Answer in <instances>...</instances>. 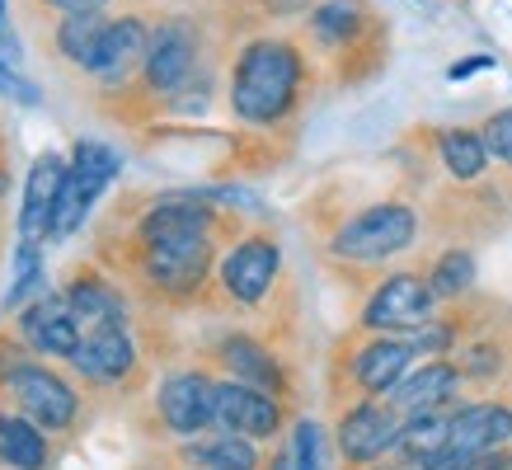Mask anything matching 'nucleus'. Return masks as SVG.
Wrapping results in <instances>:
<instances>
[{"mask_svg":"<svg viewBox=\"0 0 512 470\" xmlns=\"http://www.w3.org/2000/svg\"><path fill=\"white\" fill-rule=\"evenodd\" d=\"M437 156H442V170L456 184H480L484 170H489V146H484L480 127H442L437 132Z\"/></svg>","mask_w":512,"mask_h":470,"instance_id":"nucleus-22","label":"nucleus"},{"mask_svg":"<svg viewBox=\"0 0 512 470\" xmlns=\"http://www.w3.org/2000/svg\"><path fill=\"white\" fill-rule=\"evenodd\" d=\"M5 188H10V174H5V165H0V193H5Z\"/></svg>","mask_w":512,"mask_h":470,"instance_id":"nucleus-38","label":"nucleus"},{"mask_svg":"<svg viewBox=\"0 0 512 470\" xmlns=\"http://www.w3.org/2000/svg\"><path fill=\"white\" fill-rule=\"evenodd\" d=\"M193 80H202V29L188 15L160 19L141 62L137 90L156 104H184Z\"/></svg>","mask_w":512,"mask_h":470,"instance_id":"nucleus-3","label":"nucleus"},{"mask_svg":"<svg viewBox=\"0 0 512 470\" xmlns=\"http://www.w3.org/2000/svg\"><path fill=\"white\" fill-rule=\"evenodd\" d=\"M160 423L170 428L174 438H198L217 423V381L198 367H184V372H170L160 381L156 395Z\"/></svg>","mask_w":512,"mask_h":470,"instance_id":"nucleus-12","label":"nucleus"},{"mask_svg":"<svg viewBox=\"0 0 512 470\" xmlns=\"http://www.w3.org/2000/svg\"><path fill=\"white\" fill-rule=\"evenodd\" d=\"M33 297H43V250H38V240H19L15 278H10V292H5V311L29 306Z\"/></svg>","mask_w":512,"mask_h":470,"instance_id":"nucleus-28","label":"nucleus"},{"mask_svg":"<svg viewBox=\"0 0 512 470\" xmlns=\"http://www.w3.org/2000/svg\"><path fill=\"white\" fill-rule=\"evenodd\" d=\"M268 470H292V461H287V456H273V461H268Z\"/></svg>","mask_w":512,"mask_h":470,"instance_id":"nucleus-37","label":"nucleus"},{"mask_svg":"<svg viewBox=\"0 0 512 470\" xmlns=\"http://www.w3.org/2000/svg\"><path fill=\"white\" fill-rule=\"evenodd\" d=\"M212 353H217V367H226L235 381L264 386V391H273V395L287 391V372H282V362L273 358V348H268L264 339L245 334V329H235V334L217 339V348H212Z\"/></svg>","mask_w":512,"mask_h":470,"instance_id":"nucleus-20","label":"nucleus"},{"mask_svg":"<svg viewBox=\"0 0 512 470\" xmlns=\"http://www.w3.org/2000/svg\"><path fill=\"white\" fill-rule=\"evenodd\" d=\"M480 466V456L466 452V447H442V452H433L428 461H419V470H475Z\"/></svg>","mask_w":512,"mask_h":470,"instance_id":"nucleus-33","label":"nucleus"},{"mask_svg":"<svg viewBox=\"0 0 512 470\" xmlns=\"http://www.w3.org/2000/svg\"><path fill=\"white\" fill-rule=\"evenodd\" d=\"M217 428L245 438H273L282 428V395L249 386V381H217Z\"/></svg>","mask_w":512,"mask_h":470,"instance_id":"nucleus-16","label":"nucleus"},{"mask_svg":"<svg viewBox=\"0 0 512 470\" xmlns=\"http://www.w3.org/2000/svg\"><path fill=\"white\" fill-rule=\"evenodd\" d=\"M357 470H419V466H414V461H404V456H395V452H390L386 461H372V466H357Z\"/></svg>","mask_w":512,"mask_h":470,"instance_id":"nucleus-36","label":"nucleus"},{"mask_svg":"<svg viewBox=\"0 0 512 470\" xmlns=\"http://www.w3.org/2000/svg\"><path fill=\"white\" fill-rule=\"evenodd\" d=\"M456 367H461L466 381H494V376H503L508 358H503V344H494V339H475V344L461 348Z\"/></svg>","mask_w":512,"mask_h":470,"instance_id":"nucleus-29","label":"nucleus"},{"mask_svg":"<svg viewBox=\"0 0 512 470\" xmlns=\"http://www.w3.org/2000/svg\"><path fill=\"white\" fill-rule=\"evenodd\" d=\"M480 137H484V146H489V160L503 165V170H512V109L489 113L480 123Z\"/></svg>","mask_w":512,"mask_h":470,"instance_id":"nucleus-30","label":"nucleus"},{"mask_svg":"<svg viewBox=\"0 0 512 470\" xmlns=\"http://www.w3.org/2000/svg\"><path fill=\"white\" fill-rule=\"evenodd\" d=\"M38 10H47V15H90V10H104L109 0H33Z\"/></svg>","mask_w":512,"mask_h":470,"instance_id":"nucleus-34","label":"nucleus"},{"mask_svg":"<svg viewBox=\"0 0 512 470\" xmlns=\"http://www.w3.org/2000/svg\"><path fill=\"white\" fill-rule=\"evenodd\" d=\"M414 362H419V348H414L409 334H372L367 329L343 358V381H348V391L357 400L362 395H381L386 400L404 376L414 372Z\"/></svg>","mask_w":512,"mask_h":470,"instance_id":"nucleus-8","label":"nucleus"},{"mask_svg":"<svg viewBox=\"0 0 512 470\" xmlns=\"http://www.w3.org/2000/svg\"><path fill=\"white\" fill-rule=\"evenodd\" d=\"M0 461L10 470H47V442L43 428L29 414L0 409Z\"/></svg>","mask_w":512,"mask_h":470,"instance_id":"nucleus-23","label":"nucleus"},{"mask_svg":"<svg viewBox=\"0 0 512 470\" xmlns=\"http://www.w3.org/2000/svg\"><path fill=\"white\" fill-rule=\"evenodd\" d=\"M151 24L141 15H118L104 24V38L94 47L85 76L99 80L104 90H123L141 76V62H146V47H151Z\"/></svg>","mask_w":512,"mask_h":470,"instance_id":"nucleus-13","label":"nucleus"},{"mask_svg":"<svg viewBox=\"0 0 512 470\" xmlns=\"http://www.w3.org/2000/svg\"><path fill=\"white\" fill-rule=\"evenodd\" d=\"M71 367L90 386H123L127 376L137 372V344H132L127 320H104V325L85 329L80 348L71 353Z\"/></svg>","mask_w":512,"mask_h":470,"instance_id":"nucleus-15","label":"nucleus"},{"mask_svg":"<svg viewBox=\"0 0 512 470\" xmlns=\"http://www.w3.org/2000/svg\"><path fill=\"white\" fill-rule=\"evenodd\" d=\"M104 10H90V15H62L57 19V29H52V52L62 57L66 66H90L94 47H99V38H104Z\"/></svg>","mask_w":512,"mask_h":470,"instance_id":"nucleus-24","label":"nucleus"},{"mask_svg":"<svg viewBox=\"0 0 512 470\" xmlns=\"http://www.w3.org/2000/svg\"><path fill=\"white\" fill-rule=\"evenodd\" d=\"M437 311V297L433 287H428V273H390L372 287V297L362 306V329H372V334H414L433 320Z\"/></svg>","mask_w":512,"mask_h":470,"instance_id":"nucleus-9","label":"nucleus"},{"mask_svg":"<svg viewBox=\"0 0 512 470\" xmlns=\"http://www.w3.org/2000/svg\"><path fill=\"white\" fill-rule=\"evenodd\" d=\"M188 470H202V466H188Z\"/></svg>","mask_w":512,"mask_h":470,"instance_id":"nucleus-40","label":"nucleus"},{"mask_svg":"<svg viewBox=\"0 0 512 470\" xmlns=\"http://www.w3.org/2000/svg\"><path fill=\"white\" fill-rule=\"evenodd\" d=\"M188 466L202 470H264V452H259V438H245V433H226L221 428L217 438H202L184 447Z\"/></svg>","mask_w":512,"mask_h":470,"instance_id":"nucleus-21","label":"nucleus"},{"mask_svg":"<svg viewBox=\"0 0 512 470\" xmlns=\"http://www.w3.org/2000/svg\"><path fill=\"white\" fill-rule=\"evenodd\" d=\"M451 442V409H433V414H414V419L400 423V442H395V456L404 461H428L433 452H442Z\"/></svg>","mask_w":512,"mask_h":470,"instance_id":"nucleus-26","label":"nucleus"},{"mask_svg":"<svg viewBox=\"0 0 512 470\" xmlns=\"http://www.w3.org/2000/svg\"><path fill=\"white\" fill-rule=\"evenodd\" d=\"M282 273V245L268 231H249L231 240V250L217 259V287L231 306H264Z\"/></svg>","mask_w":512,"mask_h":470,"instance_id":"nucleus-7","label":"nucleus"},{"mask_svg":"<svg viewBox=\"0 0 512 470\" xmlns=\"http://www.w3.org/2000/svg\"><path fill=\"white\" fill-rule=\"evenodd\" d=\"M400 409L381 400V395H362L339 414V428H334V447H339L343 466H372V461H386L400 442Z\"/></svg>","mask_w":512,"mask_h":470,"instance_id":"nucleus-10","label":"nucleus"},{"mask_svg":"<svg viewBox=\"0 0 512 470\" xmlns=\"http://www.w3.org/2000/svg\"><path fill=\"white\" fill-rule=\"evenodd\" d=\"M0 19H5V0H0Z\"/></svg>","mask_w":512,"mask_h":470,"instance_id":"nucleus-39","label":"nucleus"},{"mask_svg":"<svg viewBox=\"0 0 512 470\" xmlns=\"http://www.w3.org/2000/svg\"><path fill=\"white\" fill-rule=\"evenodd\" d=\"M217 235H184V240H151L137 245V282L156 297L188 301L198 297L217 268Z\"/></svg>","mask_w":512,"mask_h":470,"instance_id":"nucleus-4","label":"nucleus"},{"mask_svg":"<svg viewBox=\"0 0 512 470\" xmlns=\"http://www.w3.org/2000/svg\"><path fill=\"white\" fill-rule=\"evenodd\" d=\"M475 278H480V268H475V254L466 245H451L433 259L428 268V287H433L437 301H461L475 292Z\"/></svg>","mask_w":512,"mask_h":470,"instance_id":"nucleus-27","label":"nucleus"},{"mask_svg":"<svg viewBox=\"0 0 512 470\" xmlns=\"http://www.w3.org/2000/svg\"><path fill=\"white\" fill-rule=\"evenodd\" d=\"M451 447H466L475 456L512 447V405L508 400H475V405L451 409Z\"/></svg>","mask_w":512,"mask_h":470,"instance_id":"nucleus-19","label":"nucleus"},{"mask_svg":"<svg viewBox=\"0 0 512 470\" xmlns=\"http://www.w3.org/2000/svg\"><path fill=\"white\" fill-rule=\"evenodd\" d=\"M66 170H71V165H66L57 151H43V156L29 165L24 207H19V240H52V221H57V203H62Z\"/></svg>","mask_w":512,"mask_h":470,"instance_id":"nucleus-17","label":"nucleus"},{"mask_svg":"<svg viewBox=\"0 0 512 470\" xmlns=\"http://www.w3.org/2000/svg\"><path fill=\"white\" fill-rule=\"evenodd\" d=\"M118 170H123V156L113 146H104V141H76L62 203H57V221H52V240H66V235L76 231L80 221H85V212L94 207V198L118 179Z\"/></svg>","mask_w":512,"mask_h":470,"instance_id":"nucleus-11","label":"nucleus"},{"mask_svg":"<svg viewBox=\"0 0 512 470\" xmlns=\"http://www.w3.org/2000/svg\"><path fill=\"white\" fill-rule=\"evenodd\" d=\"M292 452H296V470H325V438H320V423H311V419L296 423Z\"/></svg>","mask_w":512,"mask_h":470,"instance_id":"nucleus-31","label":"nucleus"},{"mask_svg":"<svg viewBox=\"0 0 512 470\" xmlns=\"http://www.w3.org/2000/svg\"><path fill=\"white\" fill-rule=\"evenodd\" d=\"M484 66H494V57H461V62H451L447 80H466V76H475V71H484Z\"/></svg>","mask_w":512,"mask_h":470,"instance_id":"nucleus-35","label":"nucleus"},{"mask_svg":"<svg viewBox=\"0 0 512 470\" xmlns=\"http://www.w3.org/2000/svg\"><path fill=\"white\" fill-rule=\"evenodd\" d=\"M306 38L320 57L339 66H367L376 71V43H381V24H376L367 0H315L306 15Z\"/></svg>","mask_w":512,"mask_h":470,"instance_id":"nucleus-5","label":"nucleus"},{"mask_svg":"<svg viewBox=\"0 0 512 470\" xmlns=\"http://www.w3.org/2000/svg\"><path fill=\"white\" fill-rule=\"evenodd\" d=\"M0 391L10 395V405H15L19 414H29L43 433H62L80 414V395L71 391L52 367H43V362H33V358L10 362V367L0 372Z\"/></svg>","mask_w":512,"mask_h":470,"instance_id":"nucleus-6","label":"nucleus"},{"mask_svg":"<svg viewBox=\"0 0 512 470\" xmlns=\"http://www.w3.org/2000/svg\"><path fill=\"white\" fill-rule=\"evenodd\" d=\"M19 339L43 358H71L85 339V320L66 292H43L29 306H19Z\"/></svg>","mask_w":512,"mask_h":470,"instance_id":"nucleus-14","label":"nucleus"},{"mask_svg":"<svg viewBox=\"0 0 512 470\" xmlns=\"http://www.w3.org/2000/svg\"><path fill=\"white\" fill-rule=\"evenodd\" d=\"M311 80V57L292 33H259L231 62V113L235 123L273 132L296 118Z\"/></svg>","mask_w":512,"mask_h":470,"instance_id":"nucleus-1","label":"nucleus"},{"mask_svg":"<svg viewBox=\"0 0 512 470\" xmlns=\"http://www.w3.org/2000/svg\"><path fill=\"white\" fill-rule=\"evenodd\" d=\"M0 99H10V104H24V109H33V104H43V90H38L33 80L19 76L15 62H5V57H0Z\"/></svg>","mask_w":512,"mask_h":470,"instance_id":"nucleus-32","label":"nucleus"},{"mask_svg":"<svg viewBox=\"0 0 512 470\" xmlns=\"http://www.w3.org/2000/svg\"><path fill=\"white\" fill-rule=\"evenodd\" d=\"M414 240H419V207H409L404 198H381L348 212L329 231L325 254L343 268H381L400 259Z\"/></svg>","mask_w":512,"mask_h":470,"instance_id":"nucleus-2","label":"nucleus"},{"mask_svg":"<svg viewBox=\"0 0 512 470\" xmlns=\"http://www.w3.org/2000/svg\"><path fill=\"white\" fill-rule=\"evenodd\" d=\"M466 386V376L451 358H428L423 367L404 376L400 386L386 395L390 405L400 409V419H414V414H433V409H456V395Z\"/></svg>","mask_w":512,"mask_h":470,"instance_id":"nucleus-18","label":"nucleus"},{"mask_svg":"<svg viewBox=\"0 0 512 470\" xmlns=\"http://www.w3.org/2000/svg\"><path fill=\"white\" fill-rule=\"evenodd\" d=\"M66 297H71L76 315L85 320V329L104 325V320H123V292L113 282H104L99 273H76L66 282Z\"/></svg>","mask_w":512,"mask_h":470,"instance_id":"nucleus-25","label":"nucleus"}]
</instances>
